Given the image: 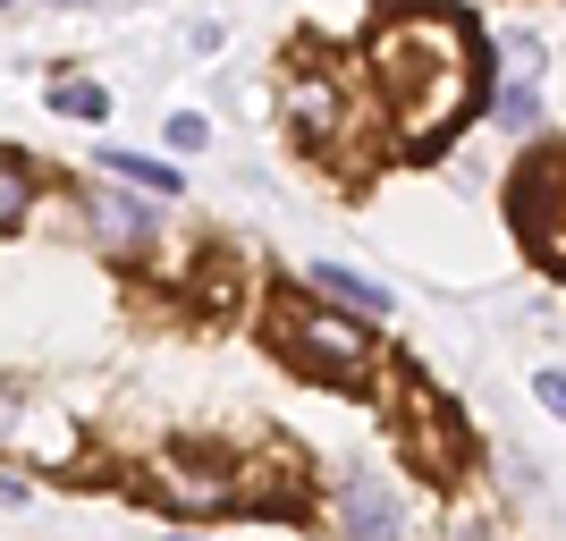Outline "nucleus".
I'll return each instance as SVG.
<instances>
[{
  "label": "nucleus",
  "mask_w": 566,
  "mask_h": 541,
  "mask_svg": "<svg viewBox=\"0 0 566 541\" xmlns=\"http://www.w3.org/2000/svg\"><path fill=\"white\" fill-rule=\"evenodd\" d=\"M287 111H296V136L305 144H338L347 136V94H338V76H296V102H287Z\"/></svg>",
  "instance_id": "8"
},
{
  "label": "nucleus",
  "mask_w": 566,
  "mask_h": 541,
  "mask_svg": "<svg viewBox=\"0 0 566 541\" xmlns=\"http://www.w3.org/2000/svg\"><path fill=\"white\" fill-rule=\"evenodd\" d=\"M415 517H406V491L380 466H347L338 474V541H406Z\"/></svg>",
  "instance_id": "5"
},
{
  "label": "nucleus",
  "mask_w": 566,
  "mask_h": 541,
  "mask_svg": "<svg viewBox=\"0 0 566 541\" xmlns=\"http://www.w3.org/2000/svg\"><path fill=\"white\" fill-rule=\"evenodd\" d=\"M102 169H111V178H127L136 195H153V204H178V195H187V178H178L161 153H118V144H102Z\"/></svg>",
  "instance_id": "9"
},
{
  "label": "nucleus",
  "mask_w": 566,
  "mask_h": 541,
  "mask_svg": "<svg viewBox=\"0 0 566 541\" xmlns=\"http://www.w3.org/2000/svg\"><path fill=\"white\" fill-rule=\"evenodd\" d=\"M161 136H169V153H203V144H212V118L203 111H169Z\"/></svg>",
  "instance_id": "14"
},
{
  "label": "nucleus",
  "mask_w": 566,
  "mask_h": 541,
  "mask_svg": "<svg viewBox=\"0 0 566 541\" xmlns=\"http://www.w3.org/2000/svg\"><path fill=\"white\" fill-rule=\"evenodd\" d=\"M491 60H499V85H542V34L507 25V34L491 43Z\"/></svg>",
  "instance_id": "10"
},
{
  "label": "nucleus",
  "mask_w": 566,
  "mask_h": 541,
  "mask_svg": "<svg viewBox=\"0 0 566 541\" xmlns=\"http://www.w3.org/2000/svg\"><path fill=\"white\" fill-rule=\"evenodd\" d=\"M0 9H9V0H0Z\"/></svg>",
  "instance_id": "17"
},
{
  "label": "nucleus",
  "mask_w": 566,
  "mask_h": 541,
  "mask_svg": "<svg viewBox=\"0 0 566 541\" xmlns=\"http://www.w3.org/2000/svg\"><path fill=\"white\" fill-rule=\"evenodd\" d=\"M296 288H313V296H322V305H338V313H364V322H389V313H398L389 280L347 271V262H305V280H296Z\"/></svg>",
  "instance_id": "7"
},
{
  "label": "nucleus",
  "mask_w": 566,
  "mask_h": 541,
  "mask_svg": "<svg viewBox=\"0 0 566 541\" xmlns=\"http://www.w3.org/2000/svg\"><path fill=\"white\" fill-rule=\"evenodd\" d=\"M94 237L111 246V254H144L153 237H161V204L136 187H102L94 195Z\"/></svg>",
  "instance_id": "6"
},
{
  "label": "nucleus",
  "mask_w": 566,
  "mask_h": 541,
  "mask_svg": "<svg viewBox=\"0 0 566 541\" xmlns=\"http://www.w3.org/2000/svg\"><path fill=\"white\" fill-rule=\"evenodd\" d=\"M491 127L499 136H542V85H499Z\"/></svg>",
  "instance_id": "12"
},
{
  "label": "nucleus",
  "mask_w": 566,
  "mask_h": 541,
  "mask_svg": "<svg viewBox=\"0 0 566 541\" xmlns=\"http://www.w3.org/2000/svg\"><path fill=\"white\" fill-rule=\"evenodd\" d=\"M25 204H34V169L0 153V229H18V220H25Z\"/></svg>",
  "instance_id": "13"
},
{
  "label": "nucleus",
  "mask_w": 566,
  "mask_h": 541,
  "mask_svg": "<svg viewBox=\"0 0 566 541\" xmlns=\"http://www.w3.org/2000/svg\"><path fill=\"white\" fill-rule=\"evenodd\" d=\"M389 431H398V448L415 457V474H431V482H457L465 474V424H457L449 398H431L423 373H398L389 381Z\"/></svg>",
  "instance_id": "3"
},
{
  "label": "nucleus",
  "mask_w": 566,
  "mask_h": 541,
  "mask_svg": "<svg viewBox=\"0 0 566 541\" xmlns=\"http://www.w3.org/2000/svg\"><path fill=\"white\" fill-rule=\"evenodd\" d=\"M533 398H542L549 415H558V424H566V373H533Z\"/></svg>",
  "instance_id": "15"
},
{
  "label": "nucleus",
  "mask_w": 566,
  "mask_h": 541,
  "mask_svg": "<svg viewBox=\"0 0 566 541\" xmlns=\"http://www.w3.org/2000/svg\"><path fill=\"white\" fill-rule=\"evenodd\" d=\"M60 9H69V0H60Z\"/></svg>",
  "instance_id": "16"
},
{
  "label": "nucleus",
  "mask_w": 566,
  "mask_h": 541,
  "mask_svg": "<svg viewBox=\"0 0 566 541\" xmlns=\"http://www.w3.org/2000/svg\"><path fill=\"white\" fill-rule=\"evenodd\" d=\"M51 111L85 118V127H111V85H94V76H60V85H51Z\"/></svg>",
  "instance_id": "11"
},
{
  "label": "nucleus",
  "mask_w": 566,
  "mask_h": 541,
  "mask_svg": "<svg viewBox=\"0 0 566 541\" xmlns=\"http://www.w3.org/2000/svg\"><path fill=\"white\" fill-rule=\"evenodd\" d=\"M271 347H280L305 381H322V389H373L380 364H389V347L373 339V322L322 305L313 288H280V305H271Z\"/></svg>",
  "instance_id": "2"
},
{
  "label": "nucleus",
  "mask_w": 566,
  "mask_h": 541,
  "mask_svg": "<svg viewBox=\"0 0 566 541\" xmlns=\"http://www.w3.org/2000/svg\"><path fill=\"white\" fill-rule=\"evenodd\" d=\"M153 499L178 517H237V508H254V474L237 457H212V448H161Z\"/></svg>",
  "instance_id": "4"
},
{
  "label": "nucleus",
  "mask_w": 566,
  "mask_h": 541,
  "mask_svg": "<svg viewBox=\"0 0 566 541\" xmlns=\"http://www.w3.org/2000/svg\"><path fill=\"white\" fill-rule=\"evenodd\" d=\"M373 94L380 111H389V127H398L415 153H431V144L449 136V127H465L473 102H482V34H473L457 9H389V18L373 25Z\"/></svg>",
  "instance_id": "1"
}]
</instances>
